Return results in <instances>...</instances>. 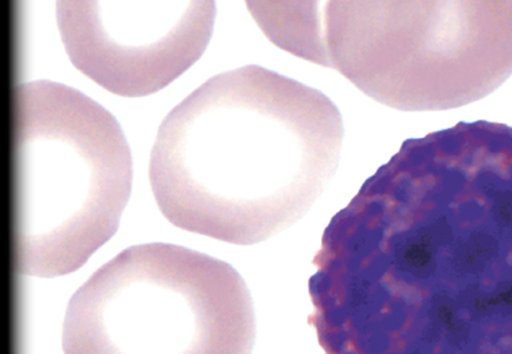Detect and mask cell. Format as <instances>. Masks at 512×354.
<instances>
[{"label": "cell", "mask_w": 512, "mask_h": 354, "mask_svg": "<svg viewBox=\"0 0 512 354\" xmlns=\"http://www.w3.org/2000/svg\"><path fill=\"white\" fill-rule=\"evenodd\" d=\"M306 59L388 107L457 108L512 74V1H313Z\"/></svg>", "instance_id": "obj_3"}, {"label": "cell", "mask_w": 512, "mask_h": 354, "mask_svg": "<svg viewBox=\"0 0 512 354\" xmlns=\"http://www.w3.org/2000/svg\"><path fill=\"white\" fill-rule=\"evenodd\" d=\"M132 156L115 117L70 86L18 84L11 98V257L21 275L80 268L117 231Z\"/></svg>", "instance_id": "obj_2"}, {"label": "cell", "mask_w": 512, "mask_h": 354, "mask_svg": "<svg viewBox=\"0 0 512 354\" xmlns=\"http://www.w3.org/2000/svg\"><path fill=\"white\" fill-rule=\"evenodd\" d=\"M337 106L258 65L217 74L177 104L154 141L149 179L174 226L251 245L294 224L339 165Z\"/></svg>", "instance_id": "obj_1"}, {"label": "cell", "mask_w": 512, "mask_h": 354, "mask_svg": "<svg viewBox=\"0 0 512 354\" xmlns=\"http://www.w3.org/2000/svg\"><path fill=\"white\" fill-rule=\"evenodd\" d=\"M249 290L228 263L170 243L133 245L70 298L64 354H250Z\"/></svg>", "instance_id": "obj_4"}, {"label": "cell", "mask_w": 512, "mask_h": 354, "mask_svg": "<svg viewBox=\"0 0 512 354\" xmlns=\"http://www.w3.org/2000/svg\"><path fill=\"white\" fill-rule=\"evenodd\" d=\"M214 1L62 0L65 51L85 76L122 97L153 94L183 74L212 36Z\"/></svg>", "instance_id": "obj_5"}]
</instances>
